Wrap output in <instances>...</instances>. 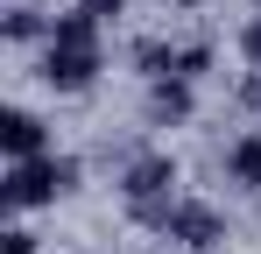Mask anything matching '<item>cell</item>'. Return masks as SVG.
I'll use <instances>...</instances> for the list:
<instances>
[{"instance_id":"obj_7","label":"cell","mask_w":261,"mask_h":254,"mask_svg":"<svg viewBox=\"0 0 261 254\" xmlns=\"http://www.w3.org/2000/svg\"><path fill=\"white\" fill-rule=\"evenodd\" d=\"M148 106H155V120H184L191 113V78H155Z\"/></svg>"},{"instance_id":"obj_6","label":"cell","mask_w":261,"mask_h":254,"mask_svg":"<svg viewBox=\"0 0 261 254\" xmlns=\"http://www.w3.org/2000/svg\"><path fill=\"white\" fill-rule=\"evenodd\" d=\"M226 176H233L240 191H261V134H240V141H233V156H226Z\"/></svg>"},{"instance_id":"obj_4","label":"cell","mask_w":261,"mask_h":254,"mask_svg":"<svg viewBox=\"0 0 261 254\" xmlns=\"http://www.w3.org/2000/svg\"><path fill=\"white\" fill-rule=\"evenodd\" d=\"M0 148H7V163H29V156H49V127L29 113V106H7L0 113Z\"/></svg>"},{"instance_id":"obj_3","label":"cell","mask_w":261,"mask_h":254,"mask_svg":"<svg viewBox=\"0 0 261 254\" xmlns=\"http://www.w3.org/2000/svg\"><path fill=\"white\" fill-rule=\"evenodd\" d=\"M170 184H176V163L170 156H141V163L127 169V198H134V212L148 219V226H170Z\"/></svg>"},{"instance_id":"obj_12","label":"cell","mask_w":261,"mask_h":254,"mask_svg":"<svg viewBox=\"0 0 261 254\" xmlns=\"http://www.w3.org/2000/svg\"><path fill=\"white\" fill-rule=\"evenodd\" d=\"M240 49H247V57H254V64H261V21H254V29H247V36H240Z\"/></svg>"},{"instance_id":"obj_10","label":"cell","mask_w":261,"mask_h":254,"mask_svg":"<svg viewBox=\"0 0 261 254\" xmlns=\"http://www.w3.org/2000/svg\"><path fill=\"white\" fill-rule=\"evenodd\" d=\"M36 29H43V21H36L29 7H21V14H7V36H14V42H29V36H36Z\"/></svg>"},{"instance_id":"obj_2","label":"cell","mask_w":261,"mask_h":254,"mask_svg":"<svg viewBox=\"0 0 261 254\" xmlns=\"http://www.w3.org/2000/svg\"><path fill=\"white\" fill-rule=\"evenodd\" d=\"M71 184H78V163H71V156H29V163H7L0 198L14 212H36V205H57Z\"/></svg>"},{"instance_id":"obj_1","label":"cell","mask_w":261,"mask_h":254,"mask_svg":"<svg viewBox=\"0 0 261 254\" xmlns=\"http://www.w3.org/2000/svg\"><path fill=\"white\" fill-rule=\"evenodd\" d=\"M99 71V14H57L49 21V49H43V85L57 92H85Z\"/></svg>"},{"instance_id":"obj_11","label":"cell","mask_w":261,"mask_h":254,"mask_svg":"<svg viewBox=\"0 0 261 254\" xmlns=\"http://www.w3.org/2000/svg\"><path fill=\"white\" fill-rule=\"evenodd\" d=\"M78 7H85V14H99V21H113V14H120L127 0H78Z\"/></svg>"},{"instance_id":"obj_9","label":"cell","mask_w":261,"mask_h":254,"mask_svg":"<svg viewBox=\"0 0 261 254\" xmlns=\"http://www.w3.org/2000/svg\"><path fill=\"white\" fill-rule=\"evenodd\" d=\"M0 254H36V233H21V226H7V233H0Z\"/></svg>"},{"instance_id":"obj_5","label":"cell","mask_w":261,"mask_h":254,"mask_svg":"<svg viewBox=\"0 0 261 254\" xmlns=\"http://www.w3.org/2000/svg\"><path fill=\"white\" fill-rule=\"evenodd\" d=\"M170 240H184V247H212V240H219V219L205 205H176L170 212Z\"/></svg>"},{"instance_id":"obj_8","label":"cell","mask_w":261,"mask_h":254,"mask_svg":"<svg viewBox=\"0 0 261 254\" xmlns=\"http://www.w3.org/2000/svg\"><path fill=\"white\" fill-rule=\"evenodd\" d=\"M205 64H212V49H205V42H191V49H176V71H170V78H198Z\"/></svg>"}]
</instances>
